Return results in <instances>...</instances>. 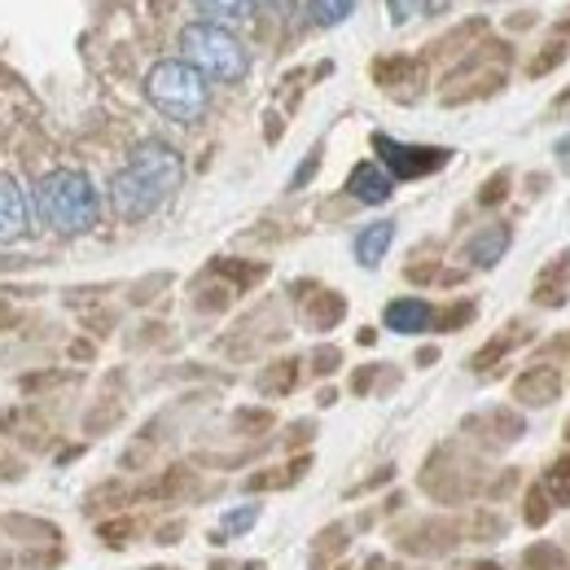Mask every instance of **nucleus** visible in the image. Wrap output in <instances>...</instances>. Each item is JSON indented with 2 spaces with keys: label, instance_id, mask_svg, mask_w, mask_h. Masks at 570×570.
Masks as SVG:
<instances>
[{
  "label": "nucleus",
  "instance_id": "nucleus-1",
  "mask_svg": "<svg viewBox=\"0 0 570 570\" xmlns=\"http://www.w3.org/2000/svg\"><path fill=\"white\" fill-rule=\"evenodd\" d=\"M185 180V163L167 141H141L110 180V203L124 219H149Z\"/></svg>",
  "mask_w": 570,
  "mask_h": 570
},
{
  "label": "nucleus",
  "instance_id": "nucleus-2",
  "mask_svg": "<svg viewBox=\"0 0 570 570\" xmlns=\"http://www.w3.org/2000/svg\"><path fill=\"white\" fill-rule=\"evenodd\" d=\"M36 215L49 224V228H58V233H88L92 224H97V189H92V180L83 176V171H75V167H58V171H49L40 185H36Z\"/></svg>",
  "mask_w": 570,
  "mask_h": 570
},
{
  "label": "nucleus",
  "instance_id": "nucleus-3",
  "mask_svg": "<svg viewBox=\"0 0 570 570\" xmlns=\"http://www.w3.org/2000/svg\"><path fill=\"white\" fill-rule=\"evenodd\" d=\"M180 49H185V62L203 75V79L237 83L242 75L250 71L246 45L228 27H215V22H189L180 31Z\"/></svg>",
  "mask_w": 570,
  "mask_h": 570
},
{
  "label": "nucleus",
  "instance_id": "nucleus-4",
  "mask_svg": "<svg viewBox=\"0 0 570 570\" xmlns=\"http://www.w3.org/2000/svg\"><path fill=\"white\" fill-rule=\"evenodd\" d=\"M145 97L154 101V110H163L176 124H198L207 115V101H212L207 79L194 71L185 58L158 62L154 71L145 75Z\"/></svg>",
  "mask_w": 570,
  "mask_h": 570
},
{
  "label": "nucleus",
  "instance_id": "nucleus-5",
  "mask_svg": "<svg viewBox=\"0 0 570 570\" xmlns=\"http://www.w3.org/2000/svg\"><path fill=\"white\" fill-rule=\"evenodd\" d=\"M373 145H377L391 180H417L448 163V149H430V145H400L391 137H373Z\"/></svg>",
  "mask_w": 570,
  "mask_h": 570
},
{
  "label": "nucleus",
  "instance_id": "nucleus-6",
  "mask_svg": "<svg viewBox=\"0 0 570 570\" xmlns=\"http://www.w3.org/2000/svg\"><path fill=\"white\" fill-rule=\"evenodd\" d=\"M31 228V203L13 176H0V242H13Z\"/></svg>",
  "mask_w": 570,
  "mask_h": 570
},
{
  "label": "nucleus",
  "instance_id": "nucleus-7",
  "mask_svg": "<svg viewBox=\"0 0 570 570\" xmlns=\"http://www.w3.org/2000/svg\"><path fill=\"white\" fill-rule=\"evenodd\" d=\"M347 194L364 203V207H382L391 194H395V180L386 176V167L382 163H360L356 171L347 176Z\"/></svg>",
  "mask_w": 570,
  "mask_h": 570
},
{
  "label": "nucleus",
  "instance_id": "nucleus-8",
  "mask_svg": "<svg viewBox=\"0 0 570 570\" xmlns=\"http://www.w3.org/2000/svg\"><path fill=\"white\" fill-rule=\"evenodd\" d=\"M382 321L395 334H426L430 325H434V312H430L426 298H395V303H386Z\"/></svg>",
  "mask_w": 570,
  "mask_h": 570
},
{
  "label": "nucleus",
  "instance_id": "nucleus-9",
  "mask_svg": "<svg viewBox=\"0 0 570 570\" xmlns=\"http://www.w3.org/2000/svg\"><path fill=\"white\" fill-rule=\"evenodd\" d=\"M504 250H509V228H504V224H492V228H483V233L465 246V259H470L474 268H497L500 259H504Z\"/></svg>",
  "mask_w": 570,
  "mask_h": 570
},
{
  "label": "nucleus",
  "instance_id": "nucleus-10",
  "mask_svg": "<svg viewBox=\"0 0 570 570\" xmlns=\"http://www.w3.org/2000/svg\"><path fill=\"white\" fill-rule=\"evenodd\" d=\"M391 242H395V224H391V219H377V224L360 228L356 233V259L364 264V268H377V264H382V255L391 250Z\"/></svg>",
  "mask_w": 570,
  "mask_h": 570
},
{
  "label": "nucleus",
  "instance_id": "nucleus-11",
  "mask_svg": "<svg viewBox=\"0 0 570 570\" xmlns=\"http://www.w3.org/2000/svg\"><path fill=\"white\" fill-rule=\"evenodd\" d=\"M198 9L207 13V22H250L255 18V0H198Z\"/></svg>",
  "mask_w": 570,
  "mask_h": 570
},
{
  "label": "nucleus",
  "instance_id": "nucleus-12",
  "mask_svg": "<svg viewBox=\"0 0 570 570\" xmlns=\"http://www.w3.org/2000/svg\"><path fill=\"white\" fill-rule=\"evenodd\" d=\"M356 13V0H307V18L316 27H338Z\"/></svg>",
  "mask_w": 570,
  "mask_h": 570
},
{
  "label": "nucleus",
  "instance_id": "nucleus-13",
  "mask_svg": "<svg viewBox=\"0 0 570 570\" xmlns=\"http://www.w3.org/2000/svg\"><path fill=\"white\" fill-rule=\"evenodd\" d=\"M386 4H391V18L395 22H413L422 13H439L448 0H386Z\"/></svg>",
  "mask_w": 570,
  "mask_h": 570
},
{
  "label": "nucleus",
  "instance_id": "nucleus-14",
  "mask_svg": "<svg viewBox=\"0 0 570 570\" xmlns=\"http://www.w3.org/2000/svg\"><path fill=\"white\" fill-rule=\"evenodd\" d=\"M255 513H259L255 504H242V509H233V513L224 518V531H228V535H237V531H250V527H255Z\"/></svg>",
  "mask_w": 570,
  "mask_h": 570
}]
</instances>
